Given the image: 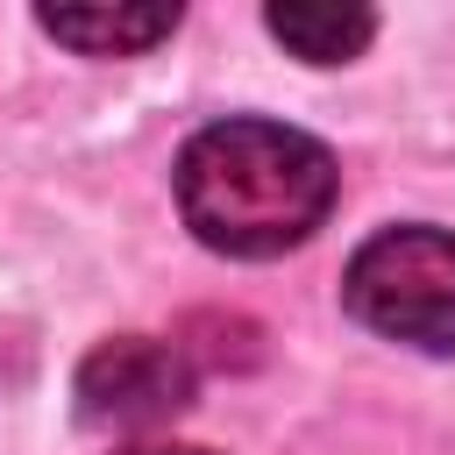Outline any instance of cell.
<instances>
[{
	"label": "cell",
	"mask_w": 455,
	"mask_h": 455,
	"mask_svg": "<svg viewBox=\"0 0 455 455\" xmlns=\"http://www.w3.org/2000/svg\"><path fill=\"white\" fill-rule=\"evenodd\" d=\"M178 213L185 228L213 249V256H284L299 249L341 192L334 149L306 128L284 121H256V114H228L213 128H199L178 149Z\"/></svg>",
	"instance_id": "cell-1"
},
{
	"label": "cell",
	"mask_w": 455,
	"mask_h": 455,
	"mask_svg": "<svg viewBox=\"0 0 455 455\" xmlns=\"http://www.w3.org/2000/svg\"><path fill=\"white\" fill-rule=\"evenodd\" d=\"M341 306L398 348L455 355V235L427 220L377 228L341 270Z\"/></svg>",
	"instance_id": "cell-2"
},
{
	"label": "cell",
	"mask_w": 455,
	"mask_h": 455,
	"mask_svg": "<svg viewBox=\"0 0 455 455\" xmlns=\"http://www.w3.org/2000/svg\"><path fill=\"white\" fill-rule=\"evenodd\" d=\"M199 391V363L185 341L114 334L78 363V419L85 427H171Z\"/></svg>",
	"instance_id": "cell-3"
},
{
	"label": "cell",
	"mask_w": 455,
	"mask_h": 455,
	"mask_svg": "<svg viewBox=\"0 0 455 455\" xmlns=\"http://www.w3.org/2000/svg\"><path fill=\"white\" fill-rule=\"evenodd\" d=\"M36 21L85 57H135L178 28V7H43Z\"/></svg>",
	"instance_id": "cell-4"
},
{
	"label": "cell",
	"mask_w": 455,
	"mask_h": 455,
	"mask_svg": "<svg viewBox=\"0 0 455 455\" xmlns=\"http://www.w3.org/2000/svg\"><path fill=\"white\" fill-rule=\"evenodd\" d=\"M263 28H270L291 57H306V64H348V57L377 36V14H370V7H313V0H277V7H263Z\"/></svg>",
	"instance_id": "cell-5"
},
{
	"label": "cell",
	"mask_w": 455,
	"mask_h": 455,
	"mask_svg": "<svg viewBox=\"0 0 455 455\" xmlns=\"http://www.w3.org/2000/svg\"><path fill=\"white\" fill-rule=\"evenodd\" d=\"M114 455H213V448H199V441H128Z\"/></svg>",
	"instance_id": "cell-6"
}]
</instances>
